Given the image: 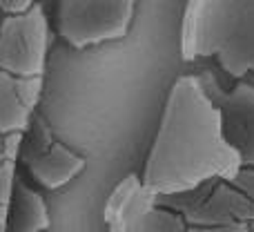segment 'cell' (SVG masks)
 Here are the masks:
<instances>
[{
    "label": "cell",
    "mask_w": 254,
    "mask_h": 232,
    "mask_svg": "<svg viewBox=\"0 0 254 232\" xmlns=\"http://www.w3.org/2000/svg\"><path fill=\"white\" fill-rule=\"evenodd\" d=\"M7 217H9V206H0V230L2 232L7 228Z\"/></svg>",
    "instance_id": "15"
},
{
    "label": "cell",
    "mask_w": 254,
    "mask_h": 232,
    "mask_svg": "<svg viewBox=\"0 0 254 232\" xmlns=\"http://www.w3.org/2000/svg\"><path fill=\"white\" fill-rule=\"evenodd\" d=\"M107 232H185L188 221L176 208L163 206L143 188L138 174H127L107 197L103 210Z\"/></svg>",
    "instance_id": "4"
},
{
    "label": "cell",
    "mask_w": 254,
    "mask_h": 232,
    "mask_svg": "<svg viewBox=\"0 0 254 232\" xmlns=\"http://www.w3.org/2000/svg\"><path fill=\"white\" fill-rule=\"evenodd\" d=\"M216 105L223 114L225 136L241 154L243 167H254V85H234L230 92L221 94Z\"/></svg>",
    "instance_id": "8"
},
{
    "label": "cell",
    "mask_w": 254,
    "mask_h": 232,
    "mask_svg": "<svg viewBox=\"0 0 254 232\" xmlns=\"http://www.w3.org/2000/svg\"><path fill=\"white\" fill-rule=\"evenodd\" d=\"M16 185V163H0V206H9Z\"/></svg>",
    "instance_id": "11"
},
{
    "label": "cell",
    "mask_w": 254,
    "mask_h": 232,
    "mask_svg": "<svg viewBox=\"0 0 254 232\" xmlns=\"http://www.w3.org/2000/svg\"><path fill=\"white\" fill-rule=\"evenodd\" d=\"M25 161L34 181L47 190H58L67 185L87 165L85 156L65 148L61 141L52 139L43 123H38V136H34L31 141V150L27 152Z\"/></svg>",
    "instance_id": "7"
},
{
    "label": "cell",
    "mask_w": 254,
    "mask_h": 232,
    "mask_svg": "<svg viewBox=\"0 0 254 232\" xmlns=\"http://www.w3.org/2000/svg\"><path fill=\"white\" fill-rule=\"evenodd\" d=\"M138 0H58L56 34L74 49L123 40Z\"/></svg>",
    "instance_id": "3"
},
{
    "label": "cell",
    "mask_w": 254,
    "mask_h": 232,
    "mask_svg": "<svg viewBox=\"0 0 254 232\" xmlns=\"http://www.w3.org/2000/svg\"><path fill=\"white\" fill-rule=\"evenodd\" d=\"M22 2H25V4H29V7H34V4H36L34 0H22Z\"/></svg>",
    "instance_id": "17"
},
{
    "label": "cell",
    "mask_w": 254,
    "mask_h": 232,
    "mask_svg": "<svg viewBox=\"0 0 254 232\" xmlns=\"http://www.w3.org/2000/svg\"><path fill=\"white\" fill-rule=\"evenodd\" d=\"M49 22L43 7L0 18V72L20 78H43Z\"/></svg>",
    "instance_id": "5"
},
{
    "label": "cell",
    "mask_w": 254,
    "mask_h": 232,
    "mask_svg": "<svg viewBox=\"0 0 254 232\" xmlns=\"http://www.w3.org/2000/svg\"><path fill=\"white\" fill-rule=\"evenodd\" d=\"M181 58H214L234 78L254 74V0H188Z\"/></svg>",
    "instance_id": "2"
},
{
    "label": "cell",
    "mask_w": 254,
    "mask_h": 232,
    "mask_svg": "<svg viewBox=\"0 0 254 232\" xmlns=\"http://www.w3.org/2000/svg\"><path fill=\"white\" fill-rule=\"evenodd\" d=\"M49 226L52 219L45 199L27 183L16 181L4 232H45Z\"/></svg>",
    "instance_id": "10"
},
{
    "label": "cell",
    "mask_w": 254,
    "mask_h": 232,
    "mask_svg": "<svg viewBox=\"0 0 254 232\" xmlns=\"http://www.w3.org/2000/svg\"><path fill=\"white\" fill-rule=\"evenodd\" d=\"M43 92V78H20L0 72V136L29 127L34 107Z\"/></svg>",
    "instance_id": "9"
},
{
    "label": "cell",
    "mask_w": 254,
    "mask_h": 232,
    "mask_svg": "<svg viewBox=\"0 0 254 232\" xmlns=\"http://www.w3.org/2000/svg\"><path fill=\"white\" fill-rule=\"evenodd\" d=\"M188 226H248L254 232V167H241L230 181H219L205 197L176 208Z\"/></svg>",
    "instance_id": "6"
},
{
    "label": "cell",
    "mask_w": 254,
    "mask_h": 232,
    "mask_svg": "<svg viewBox=\"0 0 254 232\" xmlns=\"http://www.w3.org/2000/svg\"><path fill=\"white\" fill-rule=\"evenodd\" d=\"M27 9H31V7L25 4L22 0H0V18L13 16V13H25Z\"/></svg>",
    "instance_id": "14"
},
{
    "label": "cell",
    "mask_w": 254,
    "mask_h": 232,
    "mask_svg": "<svg viewBox=\"0 0 254 232\" xmlns=\"http://www.w3.org/2000/svg\"><path fill=\"white\" fill-rule=\"evenodd\" d=\"M0 163H2V136H0Z\"/></svg>",
    "instance_id": "16"
},
{
    "label": "cell",
    "mask_w": 254,
    "mask_h": 232,
    "mask_svg": "<svg viewBox=\"0 0 254 232\" xmlns=\"http://www.w3.org/2000/svg\"><path fill=\"white\" fill-rule=\"evenodd\" d=\"M22 139H25L22 132H11V134L2 136V161L16 163L18 154H20V148H22Z\"/></svg>",
    "instance_id": "12"
},
{
    "label": "cell",
    "mask_w": 254,
    "mask_h": 232,
    "mask_svg": "<svg viewBox=\"0 0 254 232\" xmlns=\"http://www.w3.org/2000/svg\"><path fill=\"white\" fill-rule=\"evenodd\" d=\"M0 232H2V230H0Z\"/></svg>",
    "instance_id": "18"
},
{
    "label": "cell",
    "mask_w": 254,
    "mask_h": 232,
    "mask_svg": "<svg viewBox=\"0 0 254 232\" xmlns=\"http://www.w3.org/2000/svg\"><path fill=\"white\" fill-rule=\"evenodd\" d=\"M185 232H250L248 226H188Z\"/></svg>",
    "instance_id": "13"
},
{
    "label": "cell",
    "mask_w": 254,
    "mask_h": 232,
    "mask_svg": "<svg viewBox=\"0 0 254 232\" xmlns=\"http://www.w3.org/2000/svg\"><path fill=\"white\" fill-rule=\"evenodd\" d=\"M243 167L241 154L225 136L221 107L201 76L174 80L154 143L145 158L140 183L156 199L181 197L210 181H230Z\"/></svg>",
    "instance_id": "1"
}]
</instances>
